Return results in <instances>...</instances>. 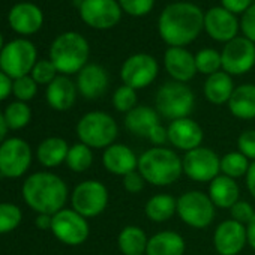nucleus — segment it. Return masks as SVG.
I'll return each mask as SVG.
<instances>
[{
  "label": "nucleus",
  "mask_w": 255,
  "mask_h": 255,
  "mask_svg": "<svg viewBox=\"0 0 255 255\" xmlns=\"http://www.w3.org/2000/svg\"><path fill=\"white\" fill-rule=\"evenodd\" d=\"M204 29V12L191 2H176L164 8L158 20V32L168 47H186Z\"/></svg>",
  "instance_id": "1"
},
{
  "label": "nucleus",
  "mask_w": 255,
  "mask_h": 255,
  "mask_svg": "<svg viewBox=\"0 0 255 255\" xmlns=\"http://www.w3.org/2000/svg\"><path fill=\"white\" fill-rule=\"evenodd\" d=\"M24 203L38 215H56L69 197L66 182L50 171H38L30 174L21 188Z\"/></svg>",
  "instance_id": "2"
},
{
  "label": "nucleus",
  "mask_w": 255,
  "mask_h": 255,
  "mask_svg": "<svg viewBox=\"0 0 255 255\" xmlns=\"http://www.w3.org/2000/svg\"><path fill=\"white\" fill-rule=\"evenodd\" d=\"M137 170L147 185L165 188L174 185L183 174L182 158L170 147H150L138 156Z\"/></svg>",
  "instance_id": "3"
},
{
  "label": "nucleus",
  "mask_w": 255,
  "mask_h": 255,
  "mask_svg": "<svg viewBox=\"0 0 255 255\" xmlns=\"http://www.w3.org/2000/svg\"><path fill=\"white\" fill-rule=\"evenodd\" d=\"M90 47L87 39L77 32L60 33L50 47V60L60 75L78 74L89 60Z\"/></svg>",
  "instance_id": "4"
},
{
  "label": "nucleus",
  "mask_w": 255,
  "mask_h": 255,
  "mask_svg": "<svg viewBox=\"0 0 255 255\" xmlns=\"http://www.w3.org/2000/svg\"><path fill=\"white\" fill-rule=\"evenodd\" d=\"M75 132L80 143L90 149L105 150L116 143L119 135V125L116 119L107 111H89L80 117L75 126Z\"/></svg>",
  "instance_id": "5"
},
{
  "label": "nucleus",
  "mask_w": 255,
  "mask_h": 255,
  "mask_svg": "<svg viewBox=\"0 0 255 255\" xmlns=\"http://www.w3.org/2000/svg\"><path fill=\"white\" fill-rule=\"evenodd\" d=\"M195 107V95L192 89L179 81L164 83L155 95V108L158 114L170 122L191 117Z\"/></svg>",
  "instance_id": "6"
},
{
  "label": "nucleus",
  "mask_w": 255,
  "mask_h": 255,
  "mask_svg": "<svg viewBox=\"0 0 255 255\" xmlns=\"http://www.w3.org/2000/svg\"><path fill=\"white\" fill-rule=\"evenodd\" d=\"M177 216L185 225L204 230L215 221L216 207L207 192L191 189L177 197Z\"/></svg>",
  "instance_id": "7"
},
{
  "label": "nucleus",
  "mask_w": 255,
  "mask_h": 255,
  "mask_svg": "<svg viewBox=\"0 0 255 255\" xmlns=\"http://www.w3.org/2000/svg\"><path fill=\"white\" fill-rule=\"evenodd\" d=\"M36 62L38 50L35 44L26 38L9 41L0 51V71L12 80L30 75Z\"/></svg>",
  "instance_id": "8"
},
{
  "label": "nucleus",
  "mask_w": 255,
  "mask_h": 255,
  "mask_svg": "<svg viewBox=\"0 0 255 255\" xmlns=\"http://www.w3.org/2000/svg\"><path fill=\"white\" fill-rule=\"evenodd\" d=\"M108 188L96 179L80 182L71 194L72 209L86 219L96 218L101 213H104L108 206Z\"/></svg>",
  "instance_id": "9"
},
{
  "label": "nucleus",
  "mask_w": 255,
  "mask_h": 255,
  "mask_svg": "<svg viewBox=\"0 0 255 255\" xmlns=\"http://www.w3.org/2000/svg\"><path fill=\"white\" fill-rule=\"evenodd\" d=\"M50 231L60 243L66 246H80L87 242L90 236V225L89 221L72 207H65L53 215Z\"/></svg>",
  "instance_id": "10"
},
{
  "label": "nucleus",
  "mask_w": 255,
  "mask_h": 255,
  "mask_svg": "<svg viewBox=\"0 0 255 255\" xmlns=\"http://www.w3.org/2000/svg\"><path fill=\"white\" fill-rule=\"evenodd\" d=\"M32 147L18 137L6 138L0 144V176L18 179L24 176L32 165Z\"/></svg>",
  "instance_id": "11"
},
{
  "label": "nucleus",
  "mask_w": 255,
  "mask_h": 255,
  "mask_svg": "<svg viewBox=\"0 0 255 255\" xmlns=\"http://www.w3.org/2000/svg\"><path fill=\"white\" fill-rule=\"evenodd\" d=\"M183 174L197 183H210L221 174V156L206 147L200 146L182 156Z\"/></svg>",
  "instance_id": "12"
},
{
  "label": "nucleus",
  "mask_w": 255,
  "mask_h": 255,
  "mask_svg": "<svg viewBox=\"0 0 255 255\" xmlns=\"http://www.w3.org/2000/svg\"><path fill=\"white\" fill-rule=\"evenodd\" d=\"M159 74L158 60L147 53H137L128 57L120 68V78L125 86L141 90L155 83Z\"/></svg>",
  "instance_id": "13"
},
{
  "label": "nucleus",
  "mask_w": 255,
  "mask_h": 255,
  "mask_svg": "<svg viewBox=\"0 0 255 255\" xmlns=\"http://www.w3.org/2000/svg\"><path fill=\"white\" fill-rule=\"evenodd\" d=\"M122 12L117 0H81L78 6L83 23L96 30H108L119 24Z\"/></svg>",
  "instance_id": "14"
},
{
  "label": "nucleus",
  "mask_w": 255,
  "mask_h": 255,
  "mask_svg": "<svg viewBox=\"0 0 255 255\" xmlns=\"http://www.w3.org/2000/svg\"><path fill=\"white\" fill-rule=\"evenodd\" d=\"M222 71L231 77L248 74L255 66V44L245 36L227 42L221 51Z\"/></svg>",
  "instance_id": "15"
},
{
  "label": "nucleus",
  "mask_w": 255,
  "mask_h": 255,
  "mask_svg": "<svg viewBox=\"0 0 255 255\" xmlns=\"http://www.w3.org/2000/svg\"><path fill=\"white\" fill-rule=\"evenodd\" d=\"M212 240L218 255H239L248 245L246 225L225 219L215 228Z\"/></svg>",
  "instance_id": "16"
},
{
  "label": "nucleus",
  "mask_w": 255,
  "mask_h": 255,
  "mask_svg": "<svg viewBox=\"0 0 255 255\" xmlns=\"http://www.w3.org/2000/svg\"><path fill=\"white\" fill-rule=\"evenodd\" d=\"M168 143L183 153H188L200 146L204 141V131L198 122L191 117L177 119L168 123Z\"/></svg>",
  "instance_id": "17"
},
{
  "label": "nucleus",
  "mask_w": 255,
  "mask_h": 255,
  "mask_svg": "<svg viewBox=\"0 0 255 255\" xmlns=\"http://www.w3.org/2000/svg\"><path fill=\"white\" fill-rule=\"evenodd\" d=\"M240 23L234 14L222 6H213L204 14V30L218 42H230L237 38Z\"/></svg>",
  "instance_id": "18"
},
{
  "label": "nucleus",
  "mask_w": 255,
  "mask_h": 255,
  "mask_svg": "<svg viewBox=\"0 0 255 255\" xmlns=\"http://www.w3.org/2000/svg\"><path fill=\"white\" fill-rule=\"evenodd\" d=\"M8 23L15 33L30 36L38 33L44 26V12L36 3L20 2L9 9Z\"/></svg>",
  "instance_id": "19"
},
{
  "label": "nucleus",
  "mask_w": 255,
  "mask_h": 255,
  "mask_svg": "<svg viewBox=\"0 0 255 255\" xmlns=\"http://www.w3.org/2000/svg\"><path fill=\"white\" fill-rule=\"evenodd\" d=\"M102 165L110 174L125 177L126 174L137 170L138 156L128 144L114 143L104 150Z\"/></svg>",
  "instance_id": "20"
},
{
  "label": "nucleus",
  "mask_w": 255,
  "mask_h": 255,
  "mask_svg": "<svg viewBox=\"0 0 255 255\" xmlns=\"http://www.w3.org/2000/svg\"><path fill=\"white\" fill-rule=\"evenodd\" d=\"M164 68L173 81L188 84L197 75L195 56L183 47H168L164 53Z\"/></svg>",
  "instance_id": "21"
},
{
  "label": "nucleus",
  "mask_w": 255,
  "mask_h": 255,
  "mask_svg": "<svg viewBox=\"0 0 255 255\" xmlns=\"http://www.w3.org/2000/svg\"><path fill=\"white\" fill-rule=\"evenodd\" d=\"M77 89L78 93L89 101L101 98L110 84L108 72L104 66L98 63H87L78 74H77Z\"/></svg>",
  "instance_id": "22"
},
{
  "label": "nucleus",
  "mask_w": 255,
  "mask_h": 255,
  "mask_svg": "<svg viewBox=\"0 0 255 255\" xmlns=\"http://www.w3.org/2000/svg\"><path fill=\"white\" fill-rule=\"evenodd\" d=\"M77 84L68 75H57L45 90V99L48 105L56 111H68L77 101Z\"/></svg>",
  "instance_id": "23"
},
{
  "label": "nucleus",
  "mask_w": 255,
  "mask_h": 255,
  "mask_svg": "<svg viewBox=\"0 0 255 255\" xmlns=\"http://www.w3.org/2000/svg\"><path fill=\"white\" fill-rule=\"evenodd\" d=\"M125 129L140 138H147L149 132L161 123V116L155 107L137 105L128 114H125Z\"/></svg>",
  "instance_id": "24"
},
{
  "label": "nucleus",
  "mask_w": 255,
  "mask_h": 255,
  "mask_svg": "<svg viewBox=\"0 0 255 255\" xmlns=\"http://www.w3.org/2000/svg\"><path fill=\"white\" fill-rule=\"evenodd\" d=\"M207 194L216 209L230 210L240 200V186L237 180L219 174L209 183Z\"/></svg>",
  "instance_id": "25"
},
{
  "label": "nucleus",
  "mask_w": 255,
  "mask_h": 255,
  "mask_svg": "<svg viewBox=\"0 0 255 255\" xmlns=\"http://www.w3.org/2000/svg\"><path fill=\"white\" fill-rule=\"evenodd\" d=\"M186 242L173 230H162L149 237L146 255H185Z\"/></svg>",
  "instance_id": "26"
},
{
  "label": "nucleus",
  "mask_w": 255,
  "mask_h": 255,
  "mask_svg": "<svg viewBox=\"0 0 255 255\" xmlns=\"http://www.w3.org/2000/svg\"><path fill=\"white\" fill-rule=\"evenodd\" d=\"M228 110L239 120L255 119V84L246 83L237 86L228 101Z\"/></svg>",
  "instance_id": "27"
},
{
  "label": "nucleus",
  "mask_w": 255,
  "mask_h": 255,
  "mask_svg": "<svg viewBox=\"0 0 255 255\" xmlns=\"http://www.w3.org/2000/svg\"><path fill=\"white\" fill-rule=\"evenodd\" d=\"M234 89L236 86H234L233 77L224 71H219L206 78L204 86H203V93H204V98L210 104L224 105V104H228Z\"/></svg>",
  "instance_id": "28"
},
{
  "label": "nucleus",
  "mask_w": 255,
  "mask_h": 255,
  "mask_svg": "<svg viewBox=\"0 0 255 255\" xmlns=\"http://www.w3.org/2000/svg\"><path fill=\"white\" fill-rule=\"evenodd\" d=\"M69 144L62 137H48L39 143L36 149V158L45 168H56L66 162Z\"/></svg>",
  "instance_id": "29"
},
{
  "label": "nucleus",
  "mask_w": 255,
  "mask_h": 255,
  "mask_svg": "<svg viewBox=\"0 0 255 255\" xmlns=\"http://www.w3.org/2000/svg\"><path fill=\"white\" fill-rule=\"evenodd\" d=\"M149 236L138 225H126L117 236V248L122 255H146Z\"/></svg>",
  "instance_id": "30"
},
{
  "label": "nucleus",
  "mask_w": 255,
  "mask_h": 255,
  "mask_svg": "<svg viewBox=\"0 0 255 255\" xmlns=\"http://www.w3.org/2000/svg\"><path fill=\"white\" fill-rule=\"evenodd\" d=\"M146 218L155 224H164L177 215V198L170 194H155L152 195L144 206Z\"/></svg>",
  "instance_id": "31"
},
{
  "label": "nucleus",
  "mask_w": 255,
  "mask_h": 255,
  "mask_svg": "<svg viewBox=\"0 0 255 255\" xmlns=\"http://www.w3.org/2000/svg\"><path fill=\"white\" fill-rule=\"evenodd\" d=\"M249 167H251V161L239 150L228 152L221 156V174L231 177L234 180L245 177Z\"/></svg>",
  "instance_id": "32"
},
{
  "label": "nucleus",
  "mask_w": 255,
  "mask_h": 255,
  "mask_svg": "<svg viewBox=\"0 0 255 255\" xmlns=\"http://www.w3.org/2000/svg\"><path fill=\"white\" fill-rule=\"evenodd\" d=\"M68 168L74 173H84L93 165V149L83 143H75L69 146V152L66 156Z\"/></svg>",
  "instance_id": "33"
},
{
  "label": "nucleus",
  "mask_w": 255,
  "mask_h": 255,
  "mask_svg": "<svg viewBox=\"0 0 255 255\" xmlns=\"http://www.w3.org/2000/svg\"><path fill=\"white\" fill-rule=\"evenodd\" d=\"M3 116H5V122H6L9 129L18 131V129H23V128H26L30 123V120H32V108L29 107L27 102L14 101L5 108Z\"/></svg>",
  "instance_id": "34"
},
{
  "label": "nucleus",
  "mask_w": 255,
  "mask_h": 255,
  "mask_svg": "<svg viewBox=\"0 0 255 255\" xmlns=\"http://www.w3.org/2000/svg\"><path fill=\"white\" fill-rule=\"evenodd\" d=\"M195 66L197 72L204 75H212L222 71V59L221 53L215 48H203L195 54Z\"/></svg>",
  "instance_id": "35"
},
{
  "label": "nucleus",
  "mask_w": 255,
  "mask_h": 255,
  "mask_svg": "<svg viewBox=\"0 0 255 255\" xmlns=\"http://www.w3.org/2000/svg\"><path fill=\"white\" fill-rule=\"evenodd\" d=\"M138 96H137V90H134L129 86H119L111 96V104L114 107V110L117 113H123L128 114L131 110H134L138 104Z\"/></svg>",
  "instance_id": "36"
},
{
  "label": "nucleus",
  "mask_w": 255,
  "mask_h": 255,
  "mask_svg": "<svg viewBox=\"0 0 255 255\" xmlns=\"http://www.w3.org/2000/svg\"><path fill=\"white\" fill-rule=\"evenodd\" d=\"M23 212L14 203H0V234H8L21 224Z\"/></svg>",
  "instance_id": "37"
},
{
  "label": "nucleus",
  "mask_w": 255,
  "mask_h": 255,
  "mask_svg": "<svg viewBox=\"0 0 255 255\" xmlns=\"http://www.w3.org/2000/svg\"><path fill=\"white\" fill-rule=\"evenodd\" d=\"M36 93H38V84H36V81L30 75H26V77L14 80L12 95L15 96L17 101L29 102V101H32L36 96Z\"/></svg>",
  "instance_id": "38"
},
{
  "label": "nucleus",
  "mask_w": 255,
  "mask_h": 255,
  "mask_svg": "<svg viewBox=\"0 0 255 255\" xmlns=\"http://www.w3.org/2000/svg\"><path fill=\"white\" fill-rule=\"evenodd\" d=\"M59 75L56 66L53 65V62L50 59H44V60H38L36 65L33 66L30 77L36 81V84H45L48 86L56 77Z\"/></svg>",
  "instance_id": "39"
},
{
  "label": "nucleus",
  "mask_w": 255,
  "mask_h": 255,
  "mask_svg": "<svg viewBox=\"0 0 255 255\" xmlns=\"http://www.w3.org/2000/svg\"><path fill=\"white\" fill-rule=\"evenodd\" d=\"M117 2L123 12L132 17H143L155 6V0H117Z\"/></svg>",
  "instance_id": "40"
},
{
  "label": "nucleus",
  "mask_w": 255,
  "mask_h": 255,
  "mask_svg": "<svg viewBox=\"0 0 255 255\" xmlns=\"http://www.w3.org/2000/svg\"><path fill=\"white\" fill-rule=\"evenodd\" d=\"M255 215V209L254 206L246 201V200H239L231 209H230V216L233 221H237L243 225H248L249 221L254 218Z\"/></svg>",
  "instance_id": "41"
},
{
  "label": "nucleus",
  "mask_w": 255,
  "mask_h": 255,
  "mask_svg": "<svg viewBox=\"0 0 255 255\" xmlns=\"http://www.w3.org/2000/svg\"><path fill=\"white\" fill-rule=\"evenodd\" d=\"M237 150L251 162L255 161V129H246L237 137Z\"/></svg>",
  "instance_id": "42"
},
{
  "label": "nucleus",
  "mask_w": 255,
  "mask_h": 255,
  "mask_svg": "<svg viewBox=\"0 0 255 255\" xmlns=\"http://www.w3.org/2000/svg\"><path fill=\"white\" fill-rule=\"evenodd\" d=\"M123 179V188H125V191L128 192V194H132V195H138V194H141L143 191H144V188H146V185H147V182L144 180V177L141 176V173L138 171V170H135V171H132V173H129V174H126L125 177H122Z\"/></svg>",
  "instance_id": "43"
},
{
  "label": "nucleus",
  "mask_w": 255,
  "mask_h": 255,
  "mask_svg": "<svg viewBox=\"0 0 255 255\" xmlns=\"http://www.w3.org/2000/svg\"><path fill=\"white\" fill-rule=\"evenodd\" d=\"M240 29L243 32V36L255 44V3L251 5V8L243 14Z\"/></svg>",
  "instance_id": "44"
},
{
  "label": "nucleus",
  "mask_w": 255,
  "mask_h": 255,
  "mask_svg": "<svg viewBox=\"0 0 255 255\" xmlns=\"http://www.w3.org/2000/svg\"><path fill=\"white\" fill-rule=\"evenodd\" d=\"M147 140L150 141V144H153L155 147H162L168 143V129L167 126H164L162 123L156 125L153 129L149 132Z\"/></svg>",
  "instance_id": "45"
},
{
  "label": "nucleus",
  "mask_w": 255,
  "mask_h": 255,
  "mask_svg": "<svg viewBox=\"0 0 255 255\" xmlns=\"http://www.w3.org/2000/svg\"><path fill=\"white\" fill-rule=\"evenodd\" d=\"M222 8H225L227 11H230L231 14H245L251 5L252 0H221Z\"/></svg>",
  "instance_id": "46"
},
{
  "label": "nucleus",
  "mask_w": 255,
  "mask_h": 255,
  "mask_svg": "<svg viewBox=\"0 0 255 255\" xmlns=\"http://www.w3.org/2000/svg\"><path fill=\"white\" fill-rule=\"evenodd\" d=\"M12 84H14V80L8 77L5 72L0 71V102L5 101L12 93Z\"/></svg>",
  "instance_id": "47"
},
{
  "label": "nucleus",
  "mask_w": 255,
  "mask_h": 255,
  "mask_svg": "<svg viewBox=\"0 0 255 255\" xmlns=\"http://www.w3.org/2000/svg\"><path fill=\"white\" fill-rule=\"evenodd\" d=\"M245 182H246V189L249 195L255 200V161L251 162V167L245 176Z\"/></svg>",
  "instance_id": "48"
},
{
  "label": "nucleus",
  "mask_w": 255,
  "mask_h": 255,
  "mask_svg": "<svg viewBox=\"0 0 255 255\" xmlns=\"http://www.w3.org/2000/svg\"><path fill=\"white\" fill-rule=\"evenodd\" d=\"M53 216L51 215H38L35 219V224L39 230H51Z\"/></svg>",
  "instance_id": "49"
},
{
  "label": "nucleus",
  "mask_w": 255,
  "mask_h": 255,
  "mask_svg": "<svg viewBox=\"0 0 255 255\" xmlns=\"http://www.w3.org/2000/svg\"><path fill=\"white\" fill-rule=\"evenodd\" d=\"M246 236H248V245L255 251V215L246 225Z\"/></svg>",
  "instance_id": "50"
},
{
  "label": "nucleus",
  "mask_w": 255,
  "mask_h": 255,
  "mask_svg": "<svg viewBox=\"0 0 255 255\" xmlns=\"http://www.w3.org/2000/svg\"><path fill=\"white\" fill-rule=\"evenodd\" d=\"M8 125H6V122H5V116H3V113L0 111V144H2L5 140H6V134H8Z\"/></svg>",
  "instance_id": "51"
},
{
  "label": "nucleus",
  "mask_w": 255,
  "mask_h": 255,
  "mask_svg": "<svg viewBox=\"0 0 255 255\" xmlns=\"http://www.w3.org/2000/svg\"><path fill=\"white\" fill-rule=\"evenodd\" d=\"M3 47H5V41H3V35L0 33V51L3 50Z\"/></svg>",
  "instance_id": "52"
}]
</instances>
